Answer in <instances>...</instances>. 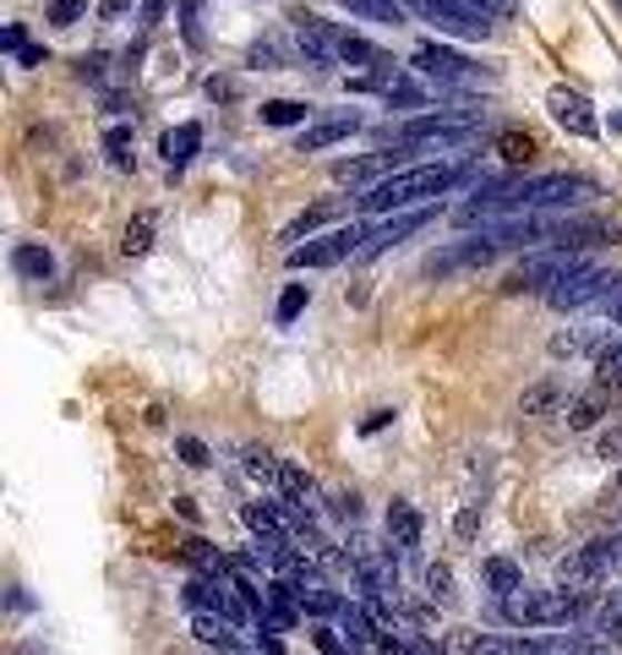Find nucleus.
<instances>
[{"mask_svg":"<svg viewBox=\"0 0 622 655\" xmlns=\"http://www.w3.org/2000/svg\"><path fill=\"white\" fill-rule=\"evenodd\" d=\"M247 66H257V71H284V66H290L284 39H257V44L247 50Z\"/></svg>","mask_w":622,"mask_h":655,"instance_id":"a878e982","label":"nucleus"},{"mask_svg":"<svg viewBox=\"0 0 622 655\" xmlns=\"http://www.w3.org/2000/svg\"><path fill=\"white\" fill-rule=\"evenodd\" d=\"M410 66H415L427 82H437V88H453V82H475V77H481V66L470 61V56H459V50H448V44H421V50L410 56Z\"/></svg>","mask_w":622,"mask_h":655,"instance_id":"6e6552de","label":"nucleus"},{"mask_svg":"<svg viewBox=\"0 0 622 655\" xmlns=\"http://www.w3.org/2000/svg\"><path fill=\"white\" fill-rule=\"evenodd\" d=\"M0 50H6V56H22V50H28V39H22V22H6V28H0Z\"/></svg>","mask_w":622,"mask_h":655,"instance_id":"ea45409f","label":"nucleus"},{"mask_svg":"<svg viewBox=\"0 0 622 655\" xmlns=\"http://www.w3.org/2000/svg\"><path fill=\"white\" fill-rule=\"evenodd\" d=\"M558 399H562L558 383H541V389H530L524 399H519V410H524V415H541V410H552Z\"/></svg>","mask_w":622,"mask_h":655,"instance_id":"473e14b6","label":"nucleus"},{"mask_svg":"<svg viewBox=\"0 0 622 655\" xmlns=\"http://www.w3.org/2000/svg\"><path fill=\"white\" fill-rule=\"evenodd\" d=\"M88 17V0H50V28H77Z\"/></svg>","mask_w":622,"mask_h":655,"instance_id":"2f4dec72","label":"nucleus"},{"mask_svg":"<svg viewBox=\"0 0 622 655\" xmlns=\"http://www.w3.org/2000/svg\"><path fill=\"white\" fill-rule=\"evenodd\" d=\"M427 219H432V208H415V213H393V219H388L382 230H372V241H367V252H361V262L382 258V252H393V246H399V241H404L410 230H421Z\"/></svg>","mask_w":622,"mask_h":655,"instance_id":"2eb2a0df","label":"nucleus"},{"mask_svg":"<svg viewBox=\"0 0 622 655\" xmlns=\"http://www.w3.org/2000/svg\"><path fill=\"white\" fill-rule=\"evenodd\" d=\"M241 470H247L251 481H262V486H279L284 458L273 454V449H262V443H247V449H241Z\"/></svg>","mask_w":622,"mask_h":655,"instance_id":"412c9836","label":"nucleus"},{"mask_svg":"<svg viewBox=\"0 0 622 655\" xmlns=\"http://www.w3.org/2000/svg\"><path fill=\"white\" fill-rule=\"evenodd\" d=\"M104 110H110V115H116V121H121V115H131V110H137V104H131V99H126V93H110V99H104Z\"/></svg>","mask_w":622,"mask_h":655,"instance_id":"49530a36","label":"nucleus"},{"mask_svg":"<svg viewBox=\"0 0 622 655\" xmlns=\"http://www.w3.org/2000/svg\"><path fill=\"white\" fill-rule=\"evenodd\" d=\"M464 181H470V164H448V159L442 164H404L388 181H372L361 192V213H415L421 202H437Z\"/></svg>","mask_w":622,"mask_h":655,"instance_id":"f257e3e1","label":"nucleus"},{"mask_svg":"<svg viewBox=\"0 0 622 655\" xmlns=\"http://www.w3.org/2000/svg\"><path fill=\"white\" fill-rule=\"evenodd\" d=\"M44 61H50V50H44V44H28V50L17 56V66H28V71H33V66H44Z\"/></svg>","mask_w":622,"mask_h":655,"instance_id":"a18cd8bd","label":"nucleus"},{"mask_svg":"<svg viewBox=\"0 0 622 655\" xmlns=\"http://www.w3.org/2000/svg\"><path fill=\"white\" fill-rule=\"evenodd\" d=\"M388 546H399L404 557H415L421 552V535H427V520H421V508L410 503V497H393L388 503Z\"/></svg>","mask_w":622,"mask_h":655,"instance_id":"9d476101","label":"nucleus"},{"mask_svg":"<svg viewBox=\"0 0 622 655\" xmlns=\"http://www.w3.org/2000/svg\"><path fill=\"white\" fill-rule=\"evenodd\" d=\"M11 273L28 279V284H50L56 279V252L44 241H17L11 246Z\"/></svg>","mask_w":622,"mask_h":655,"instance_id":"f8f14e48","label":"nucleus"},{"mask_svg":"<svg viewBox=\"0 0 622 655\" xmlns=\"http://www.w3.org/2000/svg\"><path fill=\"white\" fill-rule=\"evenodd\" d=\"M475 530H481V503H464V508L453 514V535H459V541H470Z\"/></svg>","mask_w":622,"mask_h":655,"instance_id":"f704fd0d","label":"nucleus"},{"mask_svg":"<svg viewBox=\"0 0 622 655\" xmlns=\"http://www.w3.org/2000/svg\"><path fill=\"white\" fill-rule=\"evenodd\" d=\"M498 252L502 246L481 230V235H470V241H453V246L432 252V258H427V279H453V273H464V268H486Z\"/></svg>","mask_w":622,"mask_h":655,"instance_id":"0eeeda50","label":"nucleus"},{"mask_svg":"<svg viewBox=\"0 0 622 655\" xmlns=\"http://www.w3.org/2000/svg\"><path fill=\"white\" fill-rule=\"evenodd\" d=\"M618 389H622V377H618Z\"/></svg>","mask_w":622,"mask_h":655,"instance_id":"3c124183","label":"nucleus"},{"mask_svg":"<svg viewBox=\"0 0 622 655\" xmlns=\"http://www.w3.org/2000/svg\"><path fill=\"white\" fill-rule=\"evenodd\" d=\"M131 11V0H99V22H121Z\"/></svg>","mask_w":622,"mask_h":655,"instance_id":"79ce46f5","label":"nucleus"},{"mask_svg":"<svg viewBox=\"0 0 622 655\" xmlns=\"http://www.w3.org/2000/svg\"><path fill=\"white\" fill-rule=\"evenodd\" d=\"M311 645H317L322 655H355L350 651V639H344L333 623H317V628H311Z\"/></svg>","mask_w":622,"mask_h":655,"instance_id":"7c9ffc66","label":"nucleus"},{"mask_svg":"<svg viewBox=\"0 0 622 655\" xmlns=\"http://www.w3.org/2000/svg\"><path fill=\"white\" fill-rule=\"evenodd\" d=\"M175 514H181V520H191V524H197V503H191V497H175Z\"/></svg>","mask_w":622,"mask_h":655,"instance_id":"09e8293b","label":"nucleus"},{"mask_svg":"<svg viewBox=\"0 0 622 655\" xmlns=\"http://www.w3.org/2000/svg\"><path fill=\"white\" fill-rule=\"evenodd\" d=\"M197 11H202V0H187V6H181V22H187V44H191V50H202V22H197Z\"/></svg>","mask_w":622,"mask_h":655,"instance_id":"4c0bfd02","label":"nucleus"},{"mask_svg":"<svg viewBox=\"0 0 622 655\" xmlns=\"http://www.w3.org/2000/svg\"><path fill=\"white\" fill-rule=\"evenodd\" d=\"M104 71H110V56H99V50L93 56H77V77L82 82H104Z\"/></svg>","mask_w":622,"mask_h":655,"instance_id":"c9c22d12","label":"nucleus"},{"mask_svg":"<svg viewBox=\"0 0 622 655\" xmlns=\"http://www.w3.org/2000/svg\"><path fill=\"white\" fill-rule=\"evenodd\" d=\"M328 213H333L328 202H317V208H307V213H295V219H290V224L279 230V246H284V252H295V246H301V235H311V230H317V224H322Z\"/></svg>","mask_w":622,"mask_h":655,"instance_id":"393cba45","label":"nucleus"},{"mask_svg":"<svg viewBox=\"0 0 622 655\" xmlns=\"http://www.w3.org/2000/svg\"><path fill=\"white\" fill-rule=\"evenodd\" d=\"M159 153H164L170 175H181L191 159L202 153V127H197V121H181V127H170L164 137H159Z\"/></svg>","mask_w":622,"mask_h":655,"instance_id":"ddd939ff","label":"nucleus"},{"mask_svg":"<svg viewBox=\"0 0 622 655\" xmlns=\"http://www.w3.org/2000/svg\"><path fill=\"white\" fill-rule=\"evenodd\" d=\"M159 22H164V0H142V6H137V28H142V33H153Z\"/></svg>","mask_w":622,"mask_h":655,"instance_id":"58836bf2","label":"nucleus"},{"mask_svg":"<svg viewBox=\"0 0 622 655\" xmlns=\"http://www.w3.org/2000/svg\"><path fill=\"white\" fill-rule=\"evenodd\" d=\"M367 175H377V181H388L393 175V153H382V159H344V164H333V181H367Z\"/></svg>","mask_w":622,"mask_h":655,"instance_id":"5701e85b","label":"nucleus"},{"mask_svg":"<svg viewBox=\"0 0 622 655\" xmlns=\"http://www.w3.org/2000/svg\"><path fill=\"white\" fill-rule=\"evenodd\" d=\"M126 148H131V127H126V121H116V127L104 131V153H110L116 164H126Z\"/></svg>","mask_w":622,"mask_h":655,"instance_id":"72a5a7b5","label":"nucleus"},{"mask_svg":"<svg viewBox=\"0 0 622 655\" xmlns=\"http://www.w3.org/2000/svg\"><path fill=\"white\" fill-rule=\"evenodd\" d=\"M307 301H311L307 284H284V295H279V306H273V323L290 328L295 318H301V312H307Z\"/></svg>","mask_w":622,"mask_h":655,"instance_id":"cd10ccee","label":"nucleus"},{"mask_svg":"<svg viewBox=\"0 0 622 655\" xmlns=\"http://www.w3.org/2000/svg\"><path fill=\"white\" fill-rule=\"evenodd\" d=\"M153 235H159V213H137V219L126 224L121 252H126V258H142V252L153 246Z\"/></svg>","mask_w":622,"mask_h":655,"instance_id":"b1692460","label":"nucleus"},{"mask_svg":"<svg viewBox=\"0 0 622 655\" xmlns=\"http://www.w3.org/2000/svg\"><path fill=\"white\" fill-rule=\"evenodd\" d=\"M333 514L344 524H361V492H339V497H333Z\"/></svg>","mask_w":622,"mask_h":655,"instance_id":"e433bc0d","label":"nucleus"},{"mask_svg":"<svg viewBox=\"0 0 622 655\" xmlns=\"http://www.w3.org/2000/svg\"><path fill=\"white\" fill-rule=\"evenodd\" d=\"M295 601H301V612L317 617V623H322V617H339V606H344V595L328 585L322 574H311L307 585H295Z\"/></svg>","mask_w":622,"mask_h":655,"instance_id":"a211bd4d","label":"nucleus"},{"mask_svg":"<svg viewBox=\"0 0 622 655\" xmlns=\"http://www.w3.org/2000/svg\"><path fill=\"white\" fill-rule=\"evenodd\" d=\"M382 426H393V410H372V415L361 421V437H372V432H382Z\"/></svg>","mask_w":622,"mask_h":655,"instance_id":"37998d69","label":"nucleus"},{"mask_svg":"<svg viewBox=\"0 0 622 655\" xmlns=\"http://www.w3.org/2000/svg\"><path fill=\"white\" fill-rule=\"evenodd\" d=\"M427 595H432V606H453V568L448 563L427 568Z\"/></svg>","mask_w":622,"mask_h":655,"instance_id":"c85d7f7f","label":"nucleus"},{"mask_svg":"<svg viewBox=\"0 0 622 655\" xmlns=\"http://www.w3.org/2000/svg\"><path fill=\"white\" fill-rule=\"evenodd\" d=\"M502 153H508V159H530L535 148H530V137H519V131H508V137H502Z\"/></svg>","mask_w":622,"mask_h":655,"instance_id":"a19ab883","label":"nucleus"},{"mask_svg":"<svg viewBox=\"0 0 622 655\" xmlns=\"http://www.w3.org/2000/svg\"><path fill=\"white\" fill-rule=\"evenodd\" d=\"M481 585H486L492 601L519 595V590H524V563H513V557H486V563H481Z\"/></svg>","mask_w":622,"mask_h":655,"instance_id":"f3484780","label":"nucleus"},{"mask_svg":"<svg viewBox=\"0 0 622 655\" xmlns=\"http://www.w3.org/2000/svg\"><path fill=\"white\" fill-rule=\"evenodd\" d=\"M612 295H618V273H612V268H584V273L562 279L558 290L546 295V306H552V312H584V306L612 301Z\"/></svg>","mask_w":622,"mask_h":655,"instance_id":"39448f33","label":"nucleus"},{"mask_svg":"<svg viewBox=\"0 0 622 655\" xmlns=\"http://www.w3.org/2000/svg\"><path fill=\"white\" fill-rule=\"evenodd\" d=\"M333 6H344V11L361 17V22H382V28H399V22L410 17L399 0H333Z\"/></svg>","mask_w":622,"mask_h":655,"instance_id":"aec40b11","label":"nucleus"},{"mask_svg":"<svg viewBox=\"0 0 622 655\" xmlns=\"http://www.w3.org/2000/svg\"><path fill=\"white\" fill-rule=\"evenodd\" d=\"M175 454H181V464H191V470H208V464H213V449H208L202 437H191V432L175 437Z\"/></svg>","mask_w":622,"mask_h":655,"instance_id":"c756f323","label":"nucleus"},{"mask_svg":"<svg viewBox=\"0 0 622 655\" xmlns=\"http://www.w3.org/2000/svg\"><path fill=\"white\" fill-rule=\"evenodd\" d=\"M367 241H372V224H333L328 235L301 241L295 252H284V262H290L295 273H307V268H339L344 258H361Z\"/></svg>","mask_w":622,"mask_h":655,"instance_id":"20e7f679","label":"nucleus"},{"mask_svg":"<svg viewBox=\"0 0 622 655\" xmlns=\"http://www.w3.org/2000/svg\"><path fill=\"white\" fill-rule=\"evenodd\" d=\"M377 93H382L388 104H399V110H427V104H432V93H427L421 82H410V77H388V82H377Z\"/></svg>","mask_w":622,"mask_h":655,"instance_id":"4be33fe9","label":"nucleus"},{"mask_svg":"<svg viewBox=\"0 0 622 655\" xmlns=\"http://www.w3.org/2000/svg\"><path fill=\"white\" fill-rule=\"evenodd\" d=\"M181 557H187V568L197 580H224V574H235V557H224V552L208 546L202 535H187V541H181Z\"/></svg>","mask_w":622,"mask_h":655,"instance_id":"4468645a","label":"nucleus"},{"mask_svg":"<svg viewBox=\"0 0 622 655\" xmlns=\"http://www.w3.org/2000/svg\"><path fill=\"white\" fill-rule=\"evenodd\" d=\"M257 121H262V127H301V131H307L311 104H307V99H262Z\"/></svg>","mask_w":622,"mask_h":655,"instance_id":"6ab92c4d","label":"nucleus"},{"mask_svg":"<svg viewBox=\"0 0 622 655\" xmlns=\"http://www.w3.org/2000/svg\"><path fill=\"white\" fill-rule=\"evenodd\" d=\"M322 33H328L333 56H339L344 66H361L367 77H382V82L399 77V71H393V56H382L372 39H361V33H350V28H339V22H322Z\"/></svg>","mask_w":622,"mask_h":655,"instance_id":"423d86ee","label":"nucleus"},{"mask_svg":"<svg viewBox=\"0 0 622 655\" xmlns=\"http://www.w3.org/2000/svg\"><path fill=\"white\" fill-rule=\"evenodd\" d=\"M584 606L590 601H579L568 590H530V585L519 595H508V601H498V612L513 628H568V623L584 617Z\"/></svg>","mask_w":622,"mask_h":655,"instance_id":"f03ea898","label":"nucleus"},{"mask_svg":"<svg viewBox=\"0 0 622 655\" xmlns=\"http://www.w3.org/2000/svg\"><path fill=\"white\" fill-rule=\"evenodd\" d=\"M367 127L361 121V110H344V115H328V121H317L295 137V153H322V148H333V142H344V137H355V131Z\"/></svg>","mask_w":622,"mask_h":655,"instance_id":"9b49d317","label":"nucleus"},{"mask_svg":"<svg viewBox=\"0 0 622 655\" xmlns=\"http://www.w3.org/2000/svg\"><path fill=\"white\" fill-rule=\"evenodd\" d=\"M11 612H33V595L22 585H11Z\"/></svg>","mask_w":622,"mask_h":655,"instance_id":"de8ad7c7","label":"nucleus"},{"mask_svg":"<svg viewBox=\"0 0 622 655\" xmlns=\"http://www.w3.org/2000/svg\"><path fill=\"white\" fill-rule=\"evenodd\" d=\"M546 110H552V121H558L568 137H595V131H601L595 110H590V99L573 93V88H552V93H546Z\"/></svg>","mask_w":622,"mask_h":655,"instance_id":"1a4fd4ad","label":"nucleus"},{"mask_svg":"<svg viewBox=\"0 0 622 655\" xmlns=\"http://www.w3.org/2000/svg\"><path fill=\"white\" fill-rule=\"evenodd\" d=\"M208 99H235V82L230 77H208Z\"/></svg>","mask_w":622,"mask_h":655,"instance_id":"c03bdc74","label":"nucleus"},{"mask_svg":"<svg viewBox=\"0 0 622 655\" xmlns=\"http://www.w3.org/2000/svg\"><path fill=\"white\" fill-rule=\"evenodd\" d=\"M618 295H622V273H618Z\"/></svg>","mask_w":622,"mask_h":655,"instance_id":"8fccbe9b","label":"nucleus"},{"mask_svg":"<svg viewBox=\"0 0 622 655\" xmlns=\"http://www.w3.org/2000/svg\"><path fill=\"white\" fill-rule=\"evenodd\" d=\"M481 645H486V634H475V628H442V639H437L442 655H481Z\"/></svg>","mask_w":622,"mask_h":655,"instance_id":"bb28decb","label":"nucleus"},{"mask_svg":"<svg viewBox=\"0 0 622 655\" xmlns=\"http://www.w3.org/2000/svg\"><path fill=\"white\" fill-rule=\"evenodd\" d=\"M606 404H612V393H606V383H595V389L573 393V399L562 404V421H568V432H584V426H595V421L606 415Z\"/></svg>","mask_w":622,"mask_h":655,"instance_id":"dca6fc26","label":"nucleus"},{"mask_svg":"<svg viewBox=\"0 0 622 655\" xmlns=\"http://www.w3.org/2000/svg\"><path fill=\"white\" fill-rule=\"evenodd\" d=\"M584 268H590V262H584V252H573V246H541V252H530V258L502 279V290H508V295H524V290L552 295L562 279H573V273H584Z\"/></svg>","mask_w":622,"mask_h":655,"instance_id":"7ed1b4c3","label":"nucleus"}]
</instances>
